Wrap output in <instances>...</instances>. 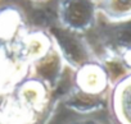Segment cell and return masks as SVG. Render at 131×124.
Instances as JSON below:
<instances>
[{
    "mask_svg": "<svg viewBox=\"0 0 131 124\" xmlns=\"http://www.w3.org/2000/svg\"><path fill=\"white\" fill-rule=\"evenodd\" d=\"M112 82L96 58L72 71L71 86L62 97L64 106L82 116L100 111L108 105Z\"/></svg>",
    "mask_w": 131,
    "mask_h": 124,
    "instance_id": "obj_1",
    "label": "cell"
},
{
    "mask_svg": "<svg viewBox=\"0 0 131 124\" xmlns=\"http://www.w3.org/2000/svg\"><path fill=\"white\" fill-rule=\"evenodd\" d=\"M51 90L26 76L0 99V124H37L51 110Z\"/></svg>",
    "mask_w": 131,
    "mask_h": 124,
    "instance_id": "obj_2",
    "label": "cell"
},
{
    "mask_svg": "<svg viewBox=\"0 0 131 124\" xmlns=\"http://www.w3.org/2000/svg\"><path fill=\"white\" fill-rule=\"evenodd\" d=\"M99 16L96 0H58V26L73 33L84 35L93 30Z\"/></svg>",
    "mask_w": 131,
    "mask_h": 124,
    "instance_id": "obj_3",
    "label": "cell"
},
{
    "mask_svg": "<svg viewBox=\"0 0 131 124\" xmlns=\"http://www.w3.org/2000/svg\"><path fill=\"white\" fill-rule=\"evenodd\" d=\"M48 31L51 36L54 46L70 69L75 71L86 64L88 61L96 59V54L84 38V35L73 33L62 28L60 26Z\"/></svg>",
    "mask_w": 131,
    "mask_h": 124,
    "instance_id": "obj_4",
    "label": "cell"
},
{
    "mask_svg": "<svg viewBox=\"0 0 131 124\" xmlns=\"http://www.w3.org/2000/svg\"><path fill=\"white\" fill-rule=\"evenodd\" d=\"M53 45L54 44L48 30L27 27L9 46L23 63L30 65L35 60L45 55L53 47Z\"/></svg>",
    "mask_w": 131,
    "mask_h": 124,
    "instance_id": "obj_5",
    "label": "cell"
},
{
    "mask_svg": "<svg viewBox=\"0 0 131 124\" xmlns=\"http://www.w3.org/2000/svg\"><path fill=\"white\" fill-rule=\"evenodd\" d=\"M66 67L67 65L62 59L59 51L53 45V47L45 55L28 65V76L41 81L51 91H55L62 81Z\"/></svg>",
    "mask_w": 131,
    "mask_h": 124,
    "instance_id": "obj_6",
    "label": "cell"
},
{
    "mask_svg": "<svg viewBox=\"0 0 131 124\" xmlns=\"http://www.w3.org/2000/svg\"><path fill=\"white\" fill-rule=\"evenodd\" d=\"M28 76V65L16 55L9 45L0 44V99Z\"/></svg>",
    "mask_w": 131,
    "mask_h": 124,
    "instance_id": "obj_7",
    "label": "cell"
},
{
    "mask_svg": "<svg viewBox=\"0 0 131 124\" xmlns=\"http://www.w3.org/2000/svg\"><path fill=\"white\" fill-rule=\"evenodd\" d=\"M108 105L116 124H131V74L112 86Z\"/></svg>",
    "mask_w": 131,
    "mask_h": 124,
    "instance_id": "obj_8",
    "label": "cell"
},
{
    "mask_svg": "<svg viewBox=\"0 0 131 124\" xmlns=\"http://www.w3.org/2000/svg\"><path fill=\"white\" fill-rule=\"evenodd\" d=\"M27 28L23 12L14 5L0 9V44L12 45Z\"/></svg>",
    "mask_w": 131,
    "mask_h": 124,
    "instance_id": "obj_9",
    "label": "cell"
},
{
    "mask_svg": "<svg viewBox=\"0 0 131 124\" xmlns=\"http://www.w3.org/2000/svg\"><path fill=\"white\" fill-rule=\"evenodd\" d=\"M99 14L111 23L131 21V0H99Z\"/></svg>",
    "mask_w": 131,
    "mask_h": 124,
    "instance_id": "obj_10",
    "label": "cell"
},
{
    "mask_svg": "<svg viewBox=\"0 0 131 124\" xmlns=\"http://www.w3.org/2000/svg\"><path fill=\"white\" fill-rule=\"evenodd\" d=\"M64 124H108L100 119H96V118H90V116H82L80 119H73V120H70Z\"/></svg>",
    "mask_w": 131,
    "mask_h": 124,
    "instance_id": "obj_11",
    "label": "cell"
},
{
    "mask_svg": "<svg viewBox=\"0 0 131 124\" xmlns=\"http://www.w3.org/2000/svg\"><path fill=\"white\" fill-rule=\"evenodd\" d=\"M32 2H35V3H45V2H48V0H32Z\"/></svg>",
    "mask_w": 131,
    "mask_h": 124,
    "instance_id": "obj_12",
    "label": "cell"
},
{
    "mask_svg": "<svg viewBox=\"0 0 131 124\" xmlns=\"http://www.w3.org/2000/svg\"><path fill=\"white\" fill-rule=\"evenodd\" d=\"M96 2H99V0H96Z\"/></svg>",
    "mask_w": 131,
    "mask_h": 124,
    "instance_id": "obj_13",
    "label": "cell"
}]
</instances>
